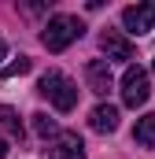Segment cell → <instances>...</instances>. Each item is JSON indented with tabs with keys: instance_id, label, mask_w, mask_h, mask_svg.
Wrapping results in <instances>:
<instances>
[{
	"instance_id": "9",
	"label": "cell",
	"mask_w": 155,
	"mask_h": 159,
	"mask_svg": "<svg viewBox=\"0 0 155 159\" xmlns=\"http://www.w3.org/2000/svg\"><path fill=\"white\" fill-rule=\"evenodd\" d=\"M133 141H137L140 148H155V115H144V119H137Z\"/></svg>"
},
{
	"instance_id": "8",
	"label": "cell",
	"mask_w": 155,
	"mask_h": 159,
	"mask_svg": "<svg viewBox=\"0 0 155 159\" xmlns=\"http://www.w3.org/2000/svg\"><path fill=\"white\" fill-rule=\"evenodd\" d=\"M89 126H92L96 133H115V129H118V107H111V104H96L92 115H89Z\"/></svg>"
},
{
	"instance_id": "2",
	"label": "cell",
	"mask_w": 155,
	"mask_h": 159,
	"mask_svg": "<svg viewBox=\"0 0 155 159\" xmlns=\"http://www.w3.org/2000/svg\"><path fill=\"white\" fill-rule=\"evenodd\" d=\"M41 93L59 107V111H70L78 104V85L67 74H59V70H48V74H41Z\"/></svg>"
},
{
	"instance_id": "1",
	"label": "cell",
	"mask_w": 155,
	"mask_h": 159,
	"mask_svg": "<svg viewBox=\"0 0 155 159\" xmlns=\"http://www.w3.org/2000/svg\"><path fill=\"white\" fill-rule=\"evenodd\" d=\"M81 34H85L81 19H74V15H52L48 26H44V34H41V44H44L48 52H63V48H70Z\"/></svg>"
},
{
	"instance_id": "3",
	"label": "cell",
	"mask_w": 155,
	"mask_h": 159,
	"mask_svg": "<svg viewBox=\"0 0 155 159\" xmlns=\"http://www.w3.org/2000/svg\"><path fill=\"white\" fill-rule=\"evenodd\" d=\"M148 96H152L148 70H144V67H129V70L122 74V104H126V107H140V104H148Z\"/></svg>"
},
{
	"instance_id": "14",
	"label": "cell",
	"mask_w": 155,
	"mask_h": 159,
	"mask_svg": "<svg viewBox=\"0 0 155 159\" xmlns=\"http://www.w3.org/2000/svg\"><path fill=\"white\" fill-rule=\"evenodd\" d=\"M4 56H7V44H4V41H0V59H4Z\"/></svg>"
},
{
	"instance_id": "6",
	"label": "cell",
	"mask_w": 155,
	"mask_h": 159,
	"mask_svg": "<svg viewBox=\"0 0 155 159\" xmlns=\"http://www.w3.org/2000/svg\"><path fill=\"white\" fill-rule=\"evenodd\" d=\"M48 159H85V144L78 133H59L48 144Z\"/></svg>"
},
{
	"instance_id": "11",
	"label": "cell",
	"mask_w": 155,
	"mask_h": 159,
	"mask_svg": "<svg viewBox=\"0 0 155 159\" xmlns=\"http://www.w3.org/2000/svg\"><path fill=\"white\" fill-rule=\"evenodd\" d=\"M33 133L37 137H59V129H55V119H48V115H33Z\"/></svg>"
},
{
	"instance_id": "10",
	"label": "cell",
	"mask_w": 155,
	"mask_h": 159,
	"mask_svg": "<svg viewBox=\"0 0 155 159\" xmlns=\"http://www.w3.org/2000/svg\"><path fill=\"white\" fill-rule=\"evenodd\" d=\"M0 126L11 133V137H22V122H19V115H15V107H0Z\"/></svg>"
},
{
	"instance_id": "13",
	"label": "cell",
	"mask_w": 155,
	"mask_h": 159,
	"mask_svg": "<svg viewBox=\"0 0 155 159\" xmlns=\"http://www.w3.org/2000/svg\"><path fill=\"white\" fill-rule=\"evenodd\" d=\"M0 159H7V141L0 137Z\"/></svg>"
},
{
	"instance_id": "4",
	"label": "cell",
	"mask_w": 155,
	"mask_h": 159,
	"mask_svg": "<svg viewBox=\"0 0 155 159\" xmlns=\"http://www.w3.org/2000/svg\"><path fill=\"white\" fill-rule=\"evenodd\" d=\"M122 26H126L129 34H148V30L155 26V0L126 7V11H122Z\"/></svg>"
},
{
	"instance_id": "5",
	"label": "cell",
	"mask_w": 155,
	"mask_h": 159,
	"mask_svg": "<svg viewBox=\"0 0 155 159\" xmlns=\"http://www.w3.org/2000/svg\"><path fill=\"white\" fill-rule=\"evenodd\" d=\"M85 81H89V89H92L96 96H107V93L115 89V78H111L107 59H89V63H85Z\"/></svg>"
},
{
	"instance_id": "7",
	"label": "cell",
	"mask_w": 155,
	"mask_h": 159,
	"mask_svg": "<svg viewBox=\"0 0 155 159\" xmlns=\"http://www.w3.org/2000/svg\"><path fill=\"white\" fill-rule=\"evenodd\" d=\"M100 48L107 52V59H133V44L122 37L118 30H104V37H100Z\"/></svg>"
},
{
	"instance_id": "12",
	"label": "cell",
	"mask_w": 155,
	"mask_h": 159,
	"mask_svg": "<svg viewBox=\"0 0 155 159\" xmlns=\"http://www.w3.org/2000/svg\"><path fill=\"white\" fill-rule=\"evenodd\" d=\"M30 67H33V63H30L26 56H19L15 63H7V67H0V78H15V74H26Z\"/></svg>"
}]
</instances>
